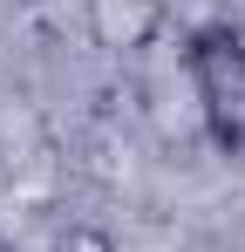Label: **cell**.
Wrapping results in <instances>:
<instances>
[{"label":"cell","instance_id":"6da1fadb","mask_svg":"<svg viewBox=\"0 0 245 252\" xmlns=\"http://www.w3.org/2000/svg\"><path fill=\"white\" fill-rule=\"evenodd\" d=\"M184 82H191L204 136L225 157H245V34L232 21L191 28V41H184Z\"/></svg>","mask_w":245,"mask_h":252},{"label":"cell","instance_id":"7a4b0ae2","mask_svg":"<svg viewBox=\"0 0 245 252\" xmlns=\"http://www.w3.org/2000/svg\"><path fill=\"white\" fill-rule=\"evenodd\" d=\"M48 252H116V239H109L102 225H68V232H61Z\"/></svg>","mask_w":245,"mask_h":252}]
</instances>
